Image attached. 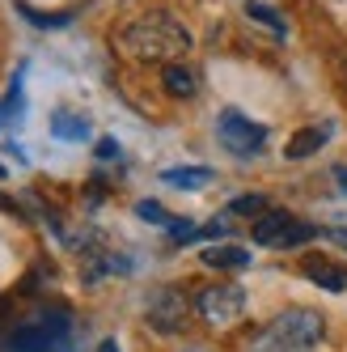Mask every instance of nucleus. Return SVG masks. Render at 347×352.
I'll return each mask as SVG.
<instances>
[{"mask_svg":"<svg viewBox=\"0 0 347 352\" xmlns=\"http://www.w3.org/2000/svg\"><path fill=\"white\" fill-rule=\"evenodd\" d=\"M343 77H347V56H343Z\"/></svg>","mask_w":347,"mask_h":352,"instance_id":"obj_22","label":"nucleus"},{"mask_svg":"<svg viewBox=\"0 0 347 352\" xmlns=\"http://www.w3.org/2000/svg\"><path fill=\"white\" fill-rule=\"evenodd\" d=\"M305 276L318 285V289H326V293H347V272L339 263H326V259H305Z\"/></svg>","mask_w":347,"mask_h":352,"instance_id":"obj_9","label":"nucleus"},{"mask_svg":"<svg viewBox=\"0 0 347 352\" xmlns=\"http://www.w3.org/2000/svg\"><path fill=\"white\" fill-rule=\"evenodd\" d=\"M161 179L169 187H208L212 183V170H204V166H178V170H165Z\"/></svg>","mask_w":347,"mask_h":352,"instance_id":"obj_13","label":"nucleus"},{"mask_svg":"<svg viewBox=\"0 0 347 352\" xmlns=\"http://www.w3.org/2000/svg\"><path fill=\"white\" fill-rule=\"evenodd\" d=\"M322 336H326V322H322L318 310H284L276 314L263 331L246 344V352H313L322 344Z\"/></svg>","mask_w":347,"mask_h":352,"instance_id":"obj_2","label":"nucleus"},{"mask_svg":"<svg viewBox=\"0 0 347 352\" xmlns=\"http://www.w3.org/2000/svg\"><path fill=\"white\" fill-rule=\"evenodd\" d=\"M246 17H254V21H263V26L271 30V34H288V26H284V17L271 9V5H259V0H250L246 5Z\"/></svg>","mask_w":347,"mask_h":352,"instance_id":"obj_14","label":"nucleus"},{"mask_svg":"<svg viewBox=\"0 0 347 352\" xmlns=\"http://www.w3.org/2000/svg\"><path fill=\"white\" fill-rule=\"evenodd\" d=\"M13 115H21V72L13 77V85H9V94L0 98V128L13 119Z\"/></svg>","mask_w":347,"mask_h":352,"instance_id":"obj_16","label":"nucleus"},{"mask_svg":"<svg viewBox=\"0 0 347 352\" xmlns=\"http://www.w3.org/2000/svg\"><path fill=\"white\" fill-rule=\"evenodd\" d=\"M254 242L259 246H305V242H313L322 230L318 225H305V221H296V217H288V212H263L259 221H254Z\"/></svg>","mask_w":347,"mask_h":352,"instance_id":"obj_4","label":"nucleus"},{"mask_svg":"<svg viewBox=\"0 0 347 352\" xmlns=\"http://www.w3.org/2000/svg\"><path fill=\"white\" fill-rule=\"evenodd\" d=\"M68 340H72L68 314L64 310H43V314H34L17 327L9 348L13 352H68Z\"/></svg>","mask_w":347,"mask_h":352,"instance_id":"obj_3","label":"nucleus"},{"mask_svg":"<svg viewBox=\"0 0 347 352\" xmlns=\"http://www.w3.org/2000/svg\"><path fill=\"white\" fill-rule=\"evenodd\" d=\"M136 212H140L144 221H157V225H165V230H174V225H178V221H182V217H169V212H165L161 204H153V199H144V204H140Z\"/></svg>","mask_w":347,"mask_h":352,"instance_id":"obj_18","label":"nucleus"},{"mask_svg":"<svg viewBox=\"0 0 347 352\" xmlns=\"http://www.w3.org/2000/svg\"><path fill=\"white\" fill-rule=\"evenodd\" d=\"M97 352H119V344L115 340H102V344H97Z\"/></svg>","mask_w":347,"mask_h":352,"instance_id":"obj_21","label":"nucleus"},{"mask_svg":"<svg viewBox=\"0 0 347 352\" xmlns=\"http://www.w3.org/2000/svg\"><path fill=\"white\" fill-rule=\"evenodd\" d=\"M51 136L77 144V140L89 136V119H85V115H72V111H56V115H51Z\"/></svg>","mask_w":347,"mask_h":352,"instance_id":"obj_11","label":"nucleus"},{"mask_svg":"<svg viewBox=\"0 0 347 352\" xmlns=\"http://www.w3.org/2000/svg\"><path fill=\"white\" fill-rule=\"evenodd\" d=\"M335 136V123L331 119H322V123H309V128H301V132H292L288 136V144H284V157L288 162H301V157H313L322 144H326Z\"/></svg>","mask_w":347,"mask_h":352,"instance_id":"obj_8","label":"nucleus"},{"mask_svg":"<svg viewBox=\"0 0 347 352\" xmlns=\"http://www.w3.org/2000/svg\"><path fill=\"white\" fill-rule=\"evenodd\" d=\"M195 310L208 327H233L246 314V289L237 285H208L195 297Z\"/></svg>","mask_w":347,"mask_h":352,"instance_id":"obj_5","label":"nucleus"},{"mask_svg":"<svg viewBox=\"0 0 347 352\" xmlns=\"http://www.w3.org/2000/svg\"><path fill=\"white\" fill-rule=\"evenodd\" d=\"M216 136H220V144H225L229 153L254 157L259 148H263V140H267V128H263V123H254V119H246L241 111H220Z\"/></svg>","mask_w":347,"mask_h":352,"instance_id":"obj_6","label":"nucleus"},{"mask_svg":"<svg viewBox=\"0 0 347 352\" xmlns=\"http://www.w3.org/2000/svg\"><path fill=\"white\" fill-rule=\"evenodd\" d=\"M335 183H339V187L347 191V166H339V170H335Z\"/></svg>","mask_w":347,"mask_h":352,"instance_id":"obj_20","label":"nucleus"},{"mask_svg":"<svg viewBox=\"0 0 347 352\" xmlns=\"http://www.w3.org/2000/svg\"><path fill=\"white\" fill-rule=\"evenodd\" d=\"M187 314H191V301L174 285H161L144 306V318H148V327H153L157 336H178L187 327Z\"/></svg>","mask_w":347,"mask_h":352,"instance_id":"obj_7","label":"nucleus"},{"mask_svg":"<svg viewBox=\"0 0 347 352\" xmlns=\"http://www.w3.org/2000/svg\"><path fill=\"white\" fill-rule=\"evenodd\" d=\"M187 352H208V348H187Z\"/></svg>","mask_w":347,"mask_h":352,"instance_id":"obj_23","label":"nucleus"},{"mask_svg":"<svg viewBox=\"0 0 347 352\" xmlns=\"http://www.w3.org/2000/svg\"><path fill=\"white\" fill-rule=\"evenodd\" d=\"M204 263L216 267V272H237V267L250 263V250H246V246H233V242H216V246L204 250Z\"/></svg>","mask_w":347,"mask_h":352,"instance_id":"obj_10","label":"nucleus"},{"mask_svg":"<svg viewBox=\"0 0 347 352\" xmlns=\"http://www.w3.org/2000/svg\"><path fill=\"white\" fill-rule=\"evenodd\" d=\"M17 9H21V17H30L38 30H60V26H68V21H72V13H38L30 5H17Z\"/></svg>","mask_w":347,"mask_h":352,"instance_id":"obj_15","label":"nucleus"},{"mask_svg":"<svg viewBox=\"0 0 347 352\" xmlns=\"http://www.w3.org/2000/svg\"><path fill=\"white\" fill-rule=\"evenodd\" d=\"M0 179H5V166H0Z\"/></svg>","mask_w":347,"mask_h":352,"instance_id":"obj_24","label":"nucleus"},{"mask_svg":"<svg viewBox=\"0 0 347 352\" xmlns=\"http://www.w3.org/2000/svg\"><path fill=\"white\" fill-rule=\"evenodd\" d=\"M119 157V144L106 136V140H97V162H115Z\"/></svg>","mask_w":347,"mask_h":352,"instance_id":"obj_19","label":"nucleus"},{"mask_svg":"<svg viewBox=\"0 0 347 352\" xmlns=\"http://www.w3.org/2000/svg\"><path fill=\"white\" fill-rule=\"evenodd\" d=\"M233 212H246V217L259 221V217L267 212V199H263V195H241V199H233V204H229V217H233Z\"/></svg>","mask_w":347,"mask_h":352,"instance_id":"obj_17","label":"nucleus"},{"mask_svg":"<svg viewBox=\"0 0 347 352\" xmlns=\"http://www.w3.org/2000/svg\"><path fill=\"white\" fill-rule=\"evenodd\" d=\"M165 89L174 98H195V94H200V77H195L191 64H169L165 68Z\"/></svg>","mask_w":347,"mask_h":352,"instance_id":"obj_12","label":"nucleus"},{"mask_svg":"<svg viewBox=\"0 0 347 352\" xmlns=\"http://www.w3.org/2000/svg\"><path fill=\"white\" fill-rule=\"evenodd\" d=\"M123 47H128L136 60H153V64L169 68L178 56L191 52V34L169 13H144L123 30Z\"/></svg>","mask_w":347,"mask_h":352,"instance_id":"obj_1","label":"nucleus"}]
</instances>
